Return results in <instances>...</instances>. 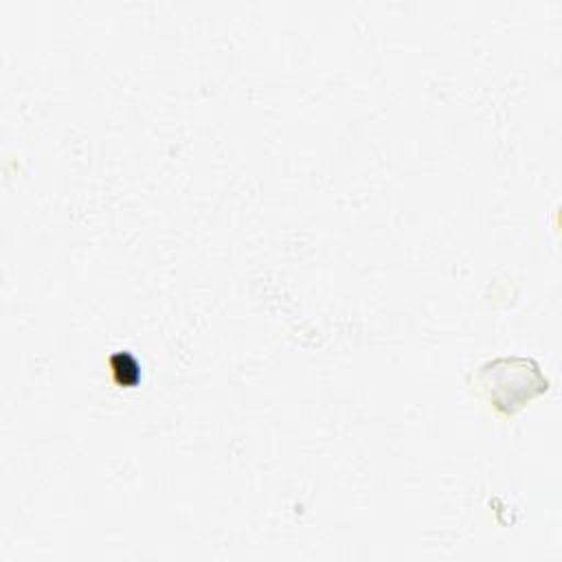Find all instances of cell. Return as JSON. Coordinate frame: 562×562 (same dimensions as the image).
Masks as SVG:
<instances>
[{
	"label": "cell",
	"instance_id": "obj_1",
	"mask_svg": "<svg viewBox=\"0 0 562 562\" xmlns=\"http://www.w3.org/2000/svg\"><path fill=\"white\" fill-rule=\"evenodd\" d=\"M476 384L490 402L505 413H514L518 406H522L525 400L531 395L514 384H529L538 389H547V382L542 380L536 362L525 358H496L481 367Z\"/></svg>",
	"mask_w": 562,
	"mask_h": 562
}]
</instances>
